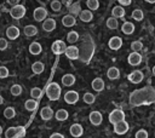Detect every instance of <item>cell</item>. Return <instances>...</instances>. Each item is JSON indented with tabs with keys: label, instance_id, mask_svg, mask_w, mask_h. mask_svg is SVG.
<instances>
[{
	"label": "cell",
	"instance_id": "cell-1",
	"mask_svg": "<svg viewBox=\"0 0 155 138\" xmlns=\"http://www.w3.org/2000/svg\"><path fill=\"white\" fill-rule=\"evenodd\" d=\"M46 96L50 100H58L61 97V86L57 82H51L46 87Z\"/></svg>",
	"mask_w": 155,
	"mask_h": 138
},
{
	"label": "cell",
	"instance_id": "cell-2",
	"mask_svg": "<svg viewBox=\"0 0 155 138\" xmlns=\"http://www.w3.org/2000/svg\"><path fill=\"white\" fill-rule=\"evenodd\" d=\"M108 119H109V122H110V123L115 125V123H117V122L125 120V113H124L122 110H120V109H114V110L109 114Z\"/></svg>",
	"mask_w": 155,
	"mask_h": 138
},
{
	"label": "cell",
	"instance_id": "cell-3",
	"mask_svg": "<svg viewBox=\"0 0 155 138\" xmlns=\"http://www.w3.org/2000/svg\"><path fill=\"white\" fill-rule=\"evenodd\" d=\"M10 15L15 19H21L25 15V7L23 5H19V4L16 6H12L10 10Z\"/></svg>",
	"mask_w": 155,
	"mask_h": 138
},
{
	"label": "cell",
	"instance_id": "cell-4",
	"mask_svg": "<svg viewBox=\"0 0 155 138\" xmlns=\"http://www.w3.org/2000/svg\"><path fill=\"white\" fill-rule=\"evenodd\" d=\"M67 47H68V46L65 45L64 41H62V40H57V41H54V42L52 44L51 50H52V52H53L54 54H62V53L65 52Z\"/></svg>",
	"mask_w": 155,
	"mask_h": 138
},
{
	"label": "cell",
	"instance_id": "cell-5",
	"mask_svg": "<svg viewBox=\"0 0 155 138\" xmlns=\"http://www.w3.org/2000/svg\"><path fill=\"white\" fill-rule=\"evenodd\" d=\"M33 17L36 22H42L47 17V11L45 7H36L33 12Z\"/></svg>",
	"mask_w": 155,
	"mask_h": 138
},
{
	"label": "cell",
	"instance_id": "cell-6",
	"mask_svg": "<svg viewBox=\"0 0 155 138\" xmlns=\"http://www.w3.org/2000/svg\"><path fill=\"white\" fill-rule=\"evenodd\" d=\"M88 120H90V122H91L93 126H99V125L102 123V121H103V116H102V114H101L99 111L94 110V111H91V113H90Z\"/></svg>",
	"mask_w": 155,
	"mask_h": 138
},
{
	"label": "cell",
	"instance_id": "cell-7",
	"mask_svg": "<svg viewBox=\"0 0 155 138\" xmlns=\"http://www.w3.org/2000/svg\"><path fill=\"white\" fill-rule=\"evenodd\" d=\"M64 100L68 104H75L79 100V93L76 91H68L64 94Z\"/></svg>",
	"mask_w": 155,
	"mask_h": 138
},
{
	"label": "cell",
	"instance_id": "cell-8",
	"mask_svg": "<svg viewBox=\"0 0 155 138\" xmlns=\"http://www.w3.org/2000/svg\"><path fill=\"white\" fill-rule=\"evenodd\" d=\"M127 131H128V123L125 120L114 125V132L116 134H125Z\"/></svg>",
	"mask_w": 155,
	"mask_h": 138
},
{
	"label": "cell",
	"instance_id": "cell-9",
	"mask_svg": "<svg viewBox=\"0 0 155 138\" xmlns=\"http://www.w3.org/2000/svg\"><path fill=\"white\" fill-rule=\"evenodd\" d=\"M108 46H109L110 50H114V51L119 50V48L122 46V40H121V38H119V36H113V38H110L109 41H108Z\"/></svg>",
	"mask_w": 155,
	"mask_h": 138
},
{
	"label": "cell",
	"instance_id": "cell-10",
	"mask_svg": "<svg viewBox=\"0 0 155 138\" xmlns=\"http://www.w3.org/2000/svg\"><path fill=\"white\" fill-rule=\"evenodd\" d=\"M64 54L69 59H78L79 58V48L76 46H74V45L68 46L67 50H65V52H64Z\"/></svg>",
	"mask_w": 155,
	"mask_h": 138
},
{
	"label": "cell",
	"instance_id": "cell-11",
	"mask_svg": "<svg viewBox=\"0 0 155 138\" xmlns=\"http://www.w3.org/2000/svg\"><path fill=\"white\" fill-rule=\"evenodd\" d=\"M21 31L19 29L16 27V25H10L7 29H6V36L10 39V40H16L18 36H19Z\"/></svg>",
	"mask_w": 155,
	"mask_h": 138
},
{
	"label": "cell",
	"instance_id": "cell-12",
	"mask_svg": "<svg viewBox=\"0 0 155 138\" xmlns=\"http://www.w3.org/2000/svg\"><path fill=\"white\" fill-rule=\"evenodd\" d=\"M127 62L131 65H138V64H140V62H142L140 53H138V52H131L128 54V57H127Z\"/></svg>",
	"mask_w": 155,
	"mask_h": 138
},
{
	"label": "cell",
	"instance_id": "cell-13",
	"mask_svg": "<svg viewBox=\"0 0 155 138\" xmlns=\"http://www.w3.org/2000/svg\"><path fill=\"white\" fill-rule=\"evenodd\" d=\"M143 77H144V75H143V73H142L140 70H134V71H132V73L127 76V79H128L132 84H139V82L143 80Z\"/></svg>",
	"mask_w": 155,
	"mask_h": 138
},
{
	"label": "cell",
	"instance_id": "cell-14",
	"mask_svg": "<svg viewBox=\"0 0 155 138\" xmlns=\"http://www.w3.org/2000/svg\"><path fill=\"white\" fill-rule=\"evenodd\" d=\"M91 86H92V88H93L94 91L101 92V91H103V90H104L105 84H104V80H103L102 77H96V79H93V80H92Z\"/></svg>",
	"mask_w": 155,
	"mask_h": 138
},
{
	"label": "cell",
	"instance_id": "cell-15",
	"mask_svg": "<svg viewBox=\"0 0 155 138\" xmlns=\"http://www.w3.org/2000/svg\"><path fill=\"white\" fill-rule=\"evenodd\" d=\"M69 132H70V134L73 137H80L84 133V128H82V126L80 123H73L70 126V128H69Z\"/></svg>",
	"mask_w": 155,
	"mask_h": 138
},
{
	"label": "cell",
	"instance_id": "cell-16",
	"mask_svg": "<svg viewBox=\"0 0 155 138\" xmlns=\"http://www.w3.org/2000/svg\"><path fill=\"white\" fill-rule=\"evenodd\" d=\"M56 25H57V23H56V21L53 18H47L42 23V29L45 31H52V30L56 29Z\"/></svg>",
	"mask_w": 155,
	"mask_h": 138
},
{
	"label": "cell",
	"instance_id": "cell-17",
	"mask_svg": "<svg viewBox=\"0 0 155 138\" xmlns=\"http://www.w3.org/2000/svg\"><path fill=\"white\" fill-rule=\"evenodd\" d=\"M53 116V110L50 108V107H44L41 110H40V117L44 120V121H47L50 119H52Z\"/></svg>",
	"mask_w": 155,
	"mask_h": 138
},
{
	"label": "cell",
	"instance_id": "cell-18",
	"mask_svg": "<svg viewBox=\"0 0 155 138\" xmlns=\"http://www.w3.org/2000/svg\"><path fill=\"white\" fill-rule=\"evenodd\" d=\"M75 23H76V18L73 15H65L62 18V24L64 27H73L75 25Z\"/></svg>",
	"mask_w": 155,
	"mask_h": 138
},
{
	"label": "cell",
	"instance_id": "cell-19",
	"mask_svg": "<svg viewBox=\"0 0 155 138\" xmlns=\"http://www.w3.org/2000/svg\"><path fill=\"white\" fill-rule=\"evenodd\" d=\"M125 13H126V11H125L124 6H121V5L114 6L113 10H111V15H113V17H115V18H122V17L125 16Z\"/></svg>",
	"mask_w": 155,
	"mask_h": 138
},
{
	"label": "cell",
	"instance_id": "cell-20",
	"mask_svg": "<svg viewBox=\"0 0 155 138\" xmlns=\"http://www.w3.org/2000/svg\"><path fill=\"white\" fill-rule=\"evenodd\" d=\"M79 18L81 19V22H91L92 18H93V15H92V11L91 10H82L80 13H79Z\"/></svg>",
	"mask_w": 155,
	"mask_h": 138
},
{
	"label": "cell",
	"instance_id": "cell-21",
	"mask_svg": "<svg viewBox=\"0 0 155 138\" xmlns=\"http://www.w3.org/2000/svg\"><path fill=\"white\" fill-rule=\"evenodd\" d=\"M107 76H108V79H110V80H116V79H119V76H120V70H119L116 67H110V68L107 70Z\"/></svg>",
	"mask_w": 155,
	"mask_h": 138
},
{
	"label": "cell",
	"instance_id": "cell-22",
	"mask_svg": "<svg viewBox=\"0 0 155 138\" xmlns=\"http://www.w3.org/2000/svg\"><path fill=\"white\" fill-rule=\"evenodd\" d=\"M62 84L63 86H73L75 84V76L73 74H65L62 76Z\"/></svg>",
	"mask_w": 155,
	"mask_h": 138
},
{
	"label": "cell",
	"instance_id": "cell-23",
	"mask_svg": "<svg viewBox=\"0 0 155 138\" xmlns=\"http://www.w3.org/2000/svg\"><path fill=\"white\" fill-rule=\"evenodd\" d=\"M41 51H42V47H41V45H40L39 42L34 41V42H31V44L29 45V52H30L31 54H34V56L40 54Z\"/></svg>",
	"mask_w": 155,
	"mask_h": 138
},
{
	"label": "cell",
	"instance_id": "cell-24",
	"mask_svg": "<svg viewBox=\"0 0 155 138\" xmlns=\"http://www.w3.org/2000/svg\"><path fill=\"white\" fill-rule=\"evenodd\" d=\"M121 30H122L124 34L130 35V34H132V33L134 31V24L131 23V22H125V23L121 25Z\"/></svg>",
	"mask_w": 155,
	"mask_h": 138
},
{
	"label": "cell",
	"instance_id": "cell-25",
	"mask_svg": "<svg viewBox=\"0 0 155 138\" xmlns=\"http://www.w3.org/2000/svg\"><path fill=\"white\" fill-rule=\"evenodd\" d=\"M38 34V28L33 24H28L24 27V35L27 36H34Z\"/></svg>",
	"mask_w": 155,
	"mask_h": 138
},
{
	"label": "cell",
	"instance_id": "cell-26",
	"mask_svg": "<svg viewBox=\"0 0 155 138\" xmlns=\"http://www.w3.org/2000/svg\"><path fill=\"white\" fill-rule=\"evenodd\" d=\"M68 116H69V114H68V111L65 109H58L56 111V114H54V117L58 121H65L68 119Z\"/></svg>",
	"mask_w": 155,
	"mask_h": 138
},
{
	"label": "cell",
	"instance_id": "cell-27",
	"mask_svg": "<svg viewBox=\"0 0 155 138\" xmlns=\"http://www.w3.org/2000/svg\"><path fill=\"white\" fill-rule=\"evenodd\" d=\"M44 69H45V65L42 62H34L31 64V70L34 74H41L44 71Z\"/></svg>",
	"mask_w": 155,
	"mask_h": 138
},
{
	"label": "cell",
	"instance_id": "cell-28",
	"mask_svg": "<svg viewBox=\"0 0 155 138\" xmlns=\"http://www.w3.org/2000/svg\"><path fill=\"white\" fill-rule=\"evenodd\" d=\"M36 107H38V102H36V99H33V98L25 100V103H24V108L28 111H34L36 109Z\"/></svg>",
	"mask_w": 155,
	"mask_h": 138
},
{
	"label": "cell",
	"instance_id": "cell-29",
	"mask_svg": "<svg viewBox=\"0 0 155 138\" xmlns=\"http://www.w3.org/2000/svg\"><path fill=\"white\" fill-rule=\"evenodd\" d=\"M67 40H68V42H70L71 45L75 44V42L79 40V34H78V31H75V30L69 31V33L67 34Z\"/></svg>",
	"mask_w": 155,
	"mask_h": 138
},
{
	"label": "cell",
	"instance_id": "cell-30",
	"mask_svg": "<svg viewBox=\"0 0 155 138\" xmlns=\"http://www.w3.org/2000/svg\"><path fill=\"white\" fill-rule=\"evenodd\" d=\"M132 18H133L134 21H137V22H140V21L144 18V13H143V11H142L140 8H136V10H133V11H132Z\"/></svg>",
	"mask_w": 155,
	"mask_h": 138
},
{
	"label": "cell",
	"instance_id": "cell-31",
	"mask_svg": "<svg viewBox=\"0 0 155 138\" xmlns=\"http://www.w3.org/2000/svg\"><path fill=\"white\" fill-rule=\"evenodd\" d=\"M105 24H107V27L109 28V29H116L117 28V25H119V22H117V19L115 18V17H109L108 19H107V22H105Z\"/></svg>",
	"mask_w": 155,
	"mask_h": 138
},
{
	"label": "cell",
	"instance_id": "cell-32",
	"mask_svg": "<svg viewBox=\"0 0 155 138\" xmlns=\"http://www.w3.org/2000/svg\"><path fill=\"white\" fill-rule=\"evenodd\" d=\"M82 99H84V102H85L86 104H93L94 100H96V96H94L93 93H91V92H86V93L84 94Z\"/></svg>",
	"mask_w": 155,
	"mask_h": 138
},
{
	"label": "cell",
	"instance_id": "cell-33",
	"mask_svg": "<svg viewBox=\"0 0 155 138\" xmlns=\"http://www.w3.org/2000/svg\"><path fill=\"white\" fill-rule=\"evenodd\" d=\"M5 137H6V138H18L17 128H16V127H8V128L5 131Z\"/></svg>",
	"mask_w": 155,
	"mask_h": 138
},
{
	"label": "cell",
	"instance_id": "cell-34",
	"mask_svg": "<svg viewBox=\"0 0 155 138\" xmlns=\"http://www.w3.org/2000/svg\"><path fill=\"white\" fill-rule=\"evenodd\" d=\"M30 96H31L33 99H39L42 96V90L39 88V87H33L30 90Z\"/></svg>",
	"mask_w": 155,
	"mask_h": 138
},
{
	"label": "cell",
	"instance_id": "cell-35",
	"mask_svg": "<svg viewBox=\"0 0 155 138\" xmlns=\"http://www.w3.org/2000/svg\"><path fill=\"white\" fill-rule=\"evenodd\" d=\"M10 92H11V94L15 96V97H16V96H19V94L22 93V86L18 85V84H15V85L11 86Z\"/></svg>",
	"mask_w": 155,
	"mask_h": 138
},
{
	"label": "cell",
	"instance_id": "cell-36",
	"mask_svg": "<svg viewBox=\"0 0 155 138\" xmlns=\"http://www.w3.org/2000/svg\"><path fill=\"white\" fill-rule=\"evenodd\" d=\"M4 116L6 119H13L16 116V110L12 108V107H7L5 110H4Z\"/></svg>",
	"mask_w": 155,
	"mask_h": 138
},
{
	"label": "cell",
	"instance_id": "cell-37",
	"mask_svg": "<svg viewBox=\"0 0 155 138\" xmlns=\"http://www.w3.org/2000/svg\"><path fill=\"white\" fill-rule=\"evenodd\" d=\"M86 6H87L88 10L94 11V10H97L99 7V1L98 0H87L86 1Z\"/></svg>",
	"mask_w": 155,
	"mask_h": 138
},
{
	"label": "cell",
	"instance_id": "cell-38",
	"mask_svg": "<svg viewBox=\"0 0 155 138\" xmlns=\"http://www.w3.org/2000/svg\"><path fill=\"white\" fill-rule=\"evenodd\" d=\"M131 48L133 50V52H139V51L143 48V44H142V41H139V40L133 41V42L131 44Z\"/></svg>",
	"mask_w": 155,
	"mask_h": 138
},
{
	"label": "cell",
	"instance_id": "cell-39",
	"mask_svg": "<svg viewBox=\"0 0 155 138\" xmlns=\"http://www.w3.org/2000/svg\"><path fill=\"white\" fill-rule=\"evenodd\" d=\"M50 6H51L52 11H56V12H58V11L61 10V7H62V4H61V1H58V0H53V1H51Z\"/></svg>",
	"mask_w": 155,
	"mask_h": 138
},
{
	"label": "cell",
	"instance_id": "cell-40",
	"mask_svg": "<svg viewBox=\"0 0 155 138\" xmlns=\"http://www.w3.org/2000/svg\"><path fill=\"white\" fill-rule=\"evenodd\" d=\"M8 74H10V71H8V69L6 67H0V79L7 77Z\"/></svg>",
	"mask_w": 155,
	"mask_h": 138
},
{
	"label": "cell",
	"instance_id": "cell-41",
	"mask_svg": "<svg viewBox=\"0 0 155 138\" xmlns=\"http://www.w3.org/2000/svg\"><path fill=\"white\" fill-rule=\"evenodd\" d=\"M69 10H70V15H73L74 16V13H80L81 11H80V6H79V4H74V5H71L70 7H69Z\"/></svg>",
	"mask_w": 155,
	"mask_h": 138
},
{
	"label": "cell",
	"instance_id": "cell-42",
	"mask_svg": "<svg viewBox=\"0 0 155 138\" xmlns=\"http://www.w3.org/2000/svg\"><path fill=\"white\" fill-rule=\"evenodd\" d=\"M136 138H148V132L145 130H139L136 132Z\"/></svg>",
	"mask_w": 155,
	"mask_h": 138
},
{
	"label": "cell",
	"instance_id": "cell-43",
	"mask_svg": "<svg viewBox=\"0 0 155 138\" xmlns=\"http://www.w3.org/2000/svg\"><path fill=\"white\" fill-rule=\"evenodd\" d=\"M7 40L5 38H0V51H5L7 48Z\"/></svg>",
	"mask_w": 155,
	"mask_h": 138
},
{
	"label": "cell",
	"instance_id": "cell-44",
	"mask_svg": "<svg viewBox=\"0 0 155 138\" xmlns=\"http://www.w3.org/2000/svg\"><path fill=\"white\" fill-rule=\"evenodd\" d=\"M16 128H17V134H18V138H19V137H23V136L25 134V130H24V127L18 126V127H16Z\"/></svg>",
	"mask_w": 155,
	"mask_h": 138
},
{
	"label": "cell",
	"instance_id": "cell-45",
	"mask_svg": "<svg viewBox=\"0 0 155 138\" xmlns=\"http://www.w3.org/2000/svg\"><path fill=\"white\" fill-rule=\"evenodd\" d=\"M117 1H119V4H120L121 6H127V5L131 4L132 0H117Z\"/></svg>",
	"mask_w": 155,
	"mask_h": 138
},
{
	"label": "cell",
	"instance_id": "cell-46",
	"mask_svg": "<svg viewBox=\"0 0 155 138\" xmlns=\"http://www.w3.org/2000/svg\"><path fill=\"white\" fill-rule=\"evenodd\" d=\"M50 138H64V136L63 134H61V133H52L51 136H50Z\"/></svg>",
	"mask_w": 155,
	"mask_h": 138
},
{
	"label": "cell",
	"instance_id": "cell-47",
	"mask_svg": "<svg viewBox=\"0 0 155 138\" xmlns=\"http://www.w3.org/2000/svg\"><path fill=\"white\" fill-rule=\"evenodd\" d=\"M7 2H8L10 5H12V6H16V5L19 4V0H7Z\"/></svg>",
	"mask_w": 155,
	"mask_h": 138
},
{
	"label": "cell",
	"instance_id": "cell-48",
	"mask_svg": "<svg viewBox=\"0 0 155 138\" xmlns=\"http://www.w3.org/2000/svg\"><path fill=\"white\" fill-rule=\"evenodd\" d=\"M147 2H149V4H155V0H145Z\"/></svg>",
	"mask_w": 155,
	"mask_h": 138
},
{
	"label": "cell",
	"instance_id": "cell-49",
	"mask_svg": "<svg viewBox=\"0 0 155 138\" xmlns=\"http://www.w3.org/2000/svg\"><path fill=\"white\" fill-rule=\"evenodd\" d=\"M2 102H4V98H2V96L0 94V104H2Z\"/></svg>",
	"mask_w": 155,
	"mask_h": 138
},
{
	"label": "cell",
	"instance_id": "cell-50",
	"mask_svg": "<svg viewBox=\"0 0 155 138\" xmlns=\"http://www.w3.org/2000/svg\"><path fill=\"white\" fill-rule=\"evenodd\" d=\"M153 74H154V75H155V65H154V67H153Z\"/></svg>",
	"mask_w": 155,
	"mask_h": 138
},
{
	"label": "cell",
	"instance_id": "cell-51",
	"mask_svg": "<svg viewBox=\"0 0 155 138\" xmlns=\"http://www.w3.org/2000/svg\"><path fill=\"white\" fill-rule=\"evenodd\" d=\"M2 133V128H1V126H0V134Z\"/></svg>",
	"mask_w": 155,
	"mask_h": 138
}]
</instances>
